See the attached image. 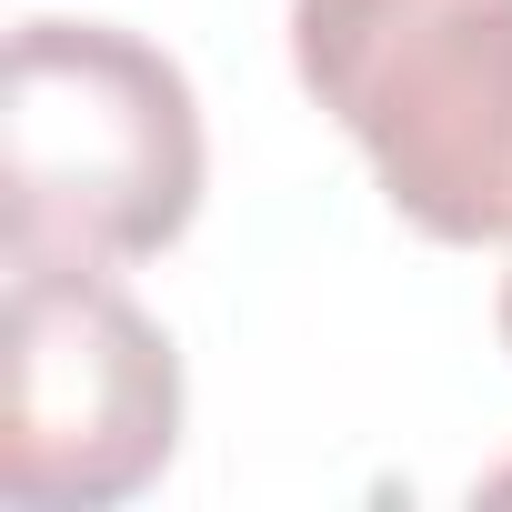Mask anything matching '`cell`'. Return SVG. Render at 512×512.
I'll list each match as a JSON object with an SVG mask.
<instances>
[{
    "instance_id": "1",
    "label": "cell",
    "mask_w": 512,
    "mask_h": 512,
    "mask_svg": "<svg viewBox=\"0 0 512 512\" xmlns=\"http://www.w3.org/2000/svg\"><path fill=\"white\" fill-rule=\"evenodd\" d=\"M201 101L171 51L111 21H21L0 71V251L151 262L201 211Z\"/></svg>"
},
{
    "instance_id": "2",
    "label": "cell",
    "mask_w": 512,
    "mask_h": 512,
    "mask_svg": "<svg viewBox=\"0 0 512 512\" xmlns=\"http://www.w3.org/2000/svg\"><path fill=\"white\" fill-rule=\"evenodd\" d=\"M292 71L422 241H512V0H292Z\"/></svg>"
},
{
    "instance_id": "3",
    "label": "cell",
    "mask_w": 512,
    "mask_h": 512,
    "mask_svg": "<svg viewBox=\"0 0 512 512\" xmlns=\"http://www.w3.org/2000/svg\"><path fill=\"white\" fill-rule=\"evenodd\" d=\"M0 492L21 512H111L181 452V352L91 262H11L0 312Z\"/></svg>"
},
{
    "instance_id": "4",
    "label": "cell",
    "mask_w": 512,
    "mask_h": 512,
    "mask_svg": "<svg viewBox=\"0 0 512 512\" xmlns=\"http://www.w3.org/2000/svg\"><path fill=\"white\" fill-rule=\"evenodd\" d=\"M502 352H512V272H502Z\"/></svg>"
}]
</instances>
